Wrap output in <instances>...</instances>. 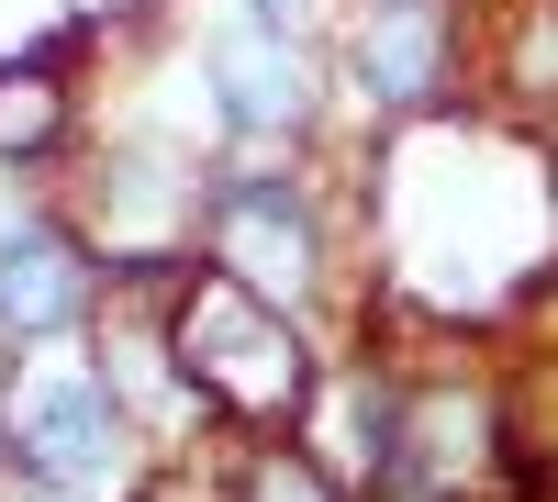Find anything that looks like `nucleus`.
I'll return each instance as SVG.
<instances>
[{"instance_id": "nucleus-1", "label": "nucleus", "mask_w": 558, "mask_h": 502, "mask_svg": "<svg viewBox=\"0 0 558 502\" xmlns=\"http://www.w3.org/2000/svg\"><path fill=\"white\" fill-rule=\"evenodd\" d=\"M23 446H34L45 480H78V469L112 446V402L89 391V380H45V391L23 402Z\"/></svg>"}, {"instance_id": "nucleus-2", "label": "nucleus", "mask_w": 558, "mask_h": 502, "mask_svg": "<svg viewBox=\"0 0 558 502\" xmlns=\"http://www.w3.org/2000/svg\"><path fill=\"white\" fill-rule=\"evenodd\" d=\"M0 325H23V335L68 325V257L57 246H12L0 257Z\"/></svg>"}, {"instance_id": "nucleus-3", "label": "nucleus", "mask_w": 558, "mask_h": 502, "mask_svg": "<svg viewBox=\"0 0 558 502\" xmlns=\"http://www.w3.org/2000/svg\"><path fill=\"white\" fill-rule=\"evenodd\" d=\"M223 89H235V112H246V123H291V101H302V78L279 68V57H257L246 34L223 45Z\"/></svg>"}]
</instances>
